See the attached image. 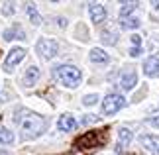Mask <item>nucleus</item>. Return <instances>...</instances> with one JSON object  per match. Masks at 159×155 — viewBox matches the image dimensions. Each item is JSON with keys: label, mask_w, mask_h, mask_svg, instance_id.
<instances>
[{"label": "nucleus", "mask_w": 159, "mask_h": 155, "mask_svg": "<svg viewBox=\"0 0 159 155\" xmlns=\"http://www.w3.org/2000/svg\"><path fill=\"white\" fill-rule=\"evenodd\" d=\"M20 128H22L24 138H35V135H39L43 132L45 122L41 116L34 114V112H24L22 120H20Z\"/></svg>", "instance_id": "1"}, {"label": "nucleus", "mask_w": 159, "mask_h": 155, "mask_svg": "<svg viewBox=\"0 0 159 155\" xmlns=\"http://www.w3.org/2000/svg\"><path fill=\"white\" fill-rule=\"evenodd\" d=\"M106 144V130H96V132H89V134H83L73 141L75 149H94V147H100Z\"/></svg>", "instance_id": "2"}, {"label": "nucleus", "mask_w": 159, "mask_h": 155, "mask_svg": "<svg viewBox=\"0 0 159 155\" xmlns=\"http://www.w3.org/2000/svg\"><path fill=\"white\" fill-rule=\"evenodd\" d=\"M55 77L61 84L65 86H77L81 83V71L77 67H71V65H61L55 69Z\"/></svg>", "instance_id": "3"}, {"label": "nucleus", "mask_w": 159, "mask_h": 155, "mask_svg": "<svg viewBox=\"0 0 159 155\" xmlns=\"http://www.w3.org/2000/svg\"><path fill=\"white\" fill-rule=\"evenodd\" d=\"M124 96H120V94H108L104 98V102H102V112L104 114H114V112H118L120 108H124Z\"/></svg>", "instance_id": "4"}, {"label": "nucleus", "mask_w": 159, "mask_h": 155, "mask_svg": "<svg viewBox=\"0 0 159 155\" xmlns=\"http://www.w3.org/2000/svg\"><path fill=\"white\" fill-rule=\"evenodd\" d=\"M35 49H38V53L43 59H51L57 55V41L55 39H39Z\"/></svg>", "instance_id": "5"}, {"label": "nucleus", "mask_w": 159, "mask_h": 155, "mask_svg": "<svg viewBox=\"0 0 159 155\" xmlns=\"http://www.w3.org/2000/svg\"><path fill=\"white\" fill-rule=\"evenodd\" d=\"M24 57H26V51H24L22 47H14V49H12V51L8 53L6 61H4V71H6V73H10V71L14 69V67L20 63Z\"/></svg>", "instance_id": "6"}, {"label": "nucleus", "mask_w": 159, "mask_h": 155, "mask_svg": "<svg viewBox=\"0 0 159 155\" xmlns=\"http://www.w3.org/2000/svg\"><path fill=\"white\" fill-rule=\"evenodd\" d=\"M143 71H145L148 77H159V53H155V55H151V57L145 59Z\"/></svg>", "instance_id": "7"}, {"label": "nucleus", "mask_w": 159, "mask_h": 155, "mask_svg": "<svg viewBox=\"0 0 159 155\" xmlns=\"http://www.w3.org/2000/svg\"><path fill=\"white\" fill-rule=\"evenodd\" d=\"M136 83H138V75H136L134 71L124 73V75H122V79H120V86H122L124 90L134 89V86H136Z\"/></svg>", "instance_id": "8"}, {"label": "nucleus", "mask_w": 159, "mask_h": 155, "mask_svg": "<svg viewBox=\"0 0 159 155\" xmlns=\"http://www.w3.org/2000/svg\"><path fill=\"white\" fill-rule=\"evenodd\" d=\"M89 10H90V20H93L94 24L104 22V18H106V10H104V6H100V4H93Z\"/></svg>", "instance_id": "9"}, {"label": "nucleus", "mask_w": 159, "mask_h": 155, "mask_svg": "<svg viewBox=\"0 0 159 155\" xmlns=\"http://www.w3.org/2000/svg\"><path fill=\"white\" fill-rule=\"evenodd\" d=\"M57 128L61 130V132H71V130H75V128H77V122L73 120V116L65 114V116H61V118H59Z\"/></svg>", "instance_id": "10"}, {"label": "nucleus", "mask_w": 159, "mask_h": 155, "mask_svg": "<svg viewBox=\"0 0 159 155\" xmlns=\"http://www.w3.org/2000/svg\"><path fill=\"white\" fill-rule=\"evenodd\" d=\"M142 144L148 147V149H151L155 155H159V138H155V135H143Z\"/></svg>", "instance_id": "11"}, {"label": "nucleus", "mask_w": 159, "mask_h": 155, "mask_svg": "<svg viewBox=\"0 0 159 155\" xmlns=\"http://www.w3.org/2000/svg\"><path fill=\"white\" fill-rule=\"evenodd\" d=\"M39 79V69L38 67H30L26 71V77H24V84L26 86H34V83Z\"/></svg>", "instance_id": "12"}, {"label": "nucleus", "mask_w": 159, "mask_h": 155, "mask_svg": "<svg viewBox=\"0 0 159 155\" xmlns=\"http://www.w3.org/2000/svg\"><path fill=\"white\" fill-rule=\"evenodd\" d=\"M14 38H18V39H26V34L22 32V28L18 26V24H16L12 30H6V32H4V39L10 41V39H14Z\"/></svg>", "instance_id": "13"}, {"label": "nucleus", "mask_w": 159, "mask_h": 155, "mask_svg": "<svg viewBox=\"0 0 159 155\" xmlns=\"http://www.w3.org/2000/svg\"><path fill=\"white\" fill-rule=\"evenodd\" d=\"M130 139H132V132H130V130H126V128H122L120 130V139H118V153L124 151V147L130 144Z\"/></svg>", "instance_id": "14"}, {"label": "nucleus", "mask_w": 159, "mask_h": 155, "mask_svg": "<svg viewBox=\"0 0 159 155\" xmlns=\"http://www.w3.org/2000/svg\"><path fill=\"white\" fill-rule=\"evenodd\" d=\"M90 59H93L94 63H106L108 55H106V51H102V49H93V51H90Z\"/></svg>", "instance_id": "15"}, {"label": "nucleus", "mask_w": 159, "mask_h": 155, "mask_svg": "<svg viewBox=\"0 0 159 155\" xmlns=\"http://www.w3.org/2000/svg\"><path fill=\"white\" fill-rule=\"evenodd\" d=\"M26 12H28L30 20H32L34 24H41V18H39V14H38V10H35L34 4H28V6H26Z\"/></svg>", "instance_id": "16"}, {"label": "nucleus", "mask_w": 159, "mask_h": 155, "mask_svg": "<svg viewBox=\"0 0 159 155\" xmlns=\"http://www.w3.org/2000/svg\"><path fill=\"white\" fill-rule=\"evenodd\" d=\"M14 141V135H12L6 128L0 126V144H12Z\"/></svg>", "instance_id": "17"}, {"label": "nucleus", "mask_w": 159, "mask_h": 155, "mask_svg": "<svg viewBox=\"0 0 159 155\" xmlns=\"http://www.w3.org/2000/svg\"><path fill=\"white\" fill-rule=\"evenodd\" d=\"M134 8H136V2L124 4V6H122V8H120V18H122V20H124V18H126L128 14H132V12H134Z\"/></svg>", "instance_id": "18"}, {"label": "nucleus", "mask_w": 159, "mask_h": 155, "mask_svg": "<svg viewBox=\"0 0 159 155\" xmlns=\"http://www.w3.org/2000/svg\"><path fill=\"white\" fill-rule=\"evenodd\" d=\"M120 24H122L124 28H130V30H136V28L139 26V22L136 20V18H128V20H122Z\"/></svg>", "instance_id": "19"}, {"label": "nucleus", "mask_w": 159, "mask_h": 155, "mask_svg": "<svg viewBox=\"0 0 159 155\" xmlns=\"http://www.w3.org/2000/svg\"><path fill=\"white\" fill-rule=\"evenodd\" d=\"M102 39H104L106 43H114L116 41V32H102Z\"/></svg>", "instance_id": "20"}, {"label": "nucleus", "mask_w": 159, "mask_h": 155, "mask_svg": "<svg viewBox=\"0 0 159 155\" xmlns=\"http://www.w3.org/2000/svg\"><path fill=\"white\" fill-rule=\"evenodd\" d=\"M96 100H98V96H96V94H90V96H84V104H87V106H90V104H94Z\"/></svg>", "instance_id": "21"}, {"label": "nucleus", "mask_w": 159, "mask_h": 155, "mask_svg": "<svg viewBox=\"0 0 159 155\" xmlns=\"http://www.w3.org/2000/svg\"><path fill=\"white\" fill-rule=\"evenodd\" d=\"M2 12H4L6 16H8V14H14V4H4V10Z\"/></svg>", "instance_id": "22"}, {"label": "nucleus", "mask_w": 159, "mask_h": 155, "mask_svg": "<svg viewBox=\"0 0 159 155\" xmlns=\"http://www.w3.org/2000/svg\"><path fill=\"white\" fill-rule=\"evenodd\" d=\"M132 43H134V45H136V47H139V43H142V38H139V35H132Z\"/></svg>", "instance_id": "23"}, {"label": "nucleus", "mask_w": 159, "mask_h": 155, "mask_svg": "<svg viewBox=\"0 0 159 155\" xmlns=\"http://www.w3.org/2000/svg\"><path fill=\"white\" fill-rule=\"evenodd\" d=\"M139 53H142V49H139V47H134L132 51H130V55H132V57H138Z\"/></svg>", "instance_id": "24"}, {"label": "nucleus", "mask_w": 159, "mask_h": 155, "mask_svg": "<svg viewBox=\"0 0 159 155\" xmlns=\"http://www.w3.org/2000/svg\"><path fill=\"white\" fill-rule=\"evenodd\" d=\"M149 124H151V126H155V128H159V116L151 118V120H149Z\"/></svg>", "instance_id": "25"}]
</instances>
